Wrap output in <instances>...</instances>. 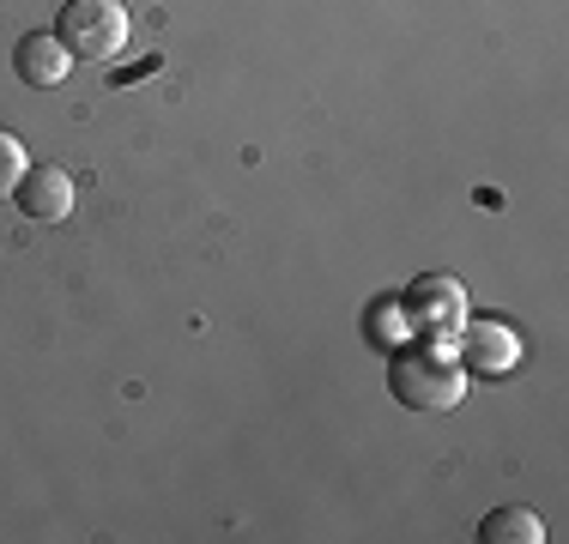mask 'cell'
<instances>
[{
	"instance_id": "7a4b0ae2",
	"label": "cell",
	"mask_w": 569,
	"mask_h": 544,
	"mask_svg": "<svg viewBox=\"0 0 569 544\" xmlns=\"http://www.w3.org/2000/svg\"><path fill=\"white\" fill-rule=\"evenodd\" d=\"M388 387H395L400 405H412V412H449V405L467 393V381L442 351L418 345V351H400L395 370H388Z\"/></svg>"
},
{
	"instance_id": "6da1fadb",
	"label": "cell",
	"mask_w": 569,
	"mask_h": 544,
	"mask_svg": "<svg viewBox=\"0 0 569 544\" xmlns=\"http://www.w3.org/2000/svg\"><path fill=\"white\" fill-rule=\"evenodd\" d=\"M56 37L73 61H116L128 49V7L121 0H67Z\"/></svg>"
},
{
	"instance_id": "ba28073f",
	"label": "cell",
	"mask_w": 569,
	"mask_h": 544,
	"mask_svg": "<svg viewBox=\"0 0 569 544\" xmlns=\"http://www.w3.org/2000/svg\"><path fill=\"white\" fill-rule=\"evenodd\" d=\"M19 175H24V145L0 128V194H12V188H19Z\"/></svg>"
},
{
	"instance_id": "5b68a950",
	"label": "cell",
	"mask_w": 569,
	"mask_h": 544,
	"mask_svg": "<svg viewBox=\"0 0 569 544\" xmlns=\"http://www.w3.org/2000/svg\"><path fill=\"white\" fill-rule=\"evenodd\" d=\"M406 315H412V326H460L467 321V291H460L455 279H418L412 291H406Z\"/></svg>"
},
{
	"instance_id": "277c9868",
	"label": "cell",
	"mask_w": 569,
	"mask_h": 544,
	"mask_svg": "<svg viewBox=\"0 0 569 544\" xmlns=\"http://www.w3.org/2000/svg\"><path fill=\"white\" fill-rule=\"evenodd\" d=\"M12 67H19V79L31 91H49L67 79V67H73V54H67V43L56 31H24L19 49H12Z\"/></svg>"
},
{
	"instance_id": "52a82bcc",
	"label": "cell",
	"mask_w": 569,
	"mask_h": 544,
	"mask_svg": "<svg viewBox=\"0 0 569 544\" xmlns=\"http://www.w3.org/2000/svg\"><path fill=\"white\" fill-rule=\"evenodd\" d=\"M479 538L485 544H539V538H546V526H539L533 508H491L479 521Z\"/></svg>"
},
{
	"instance_id": "8992f818",
	"label": "cell",
	"mask_w": 569,
	"mask_h": 544,
	"mask_svg": "<svg viewBox=\"0 0 569 544\" xmlns=\"http://www.w3.org/2000/svg\"><path fill=\"white\" fill-rule=\"evenodd\" d=\"M460 357L472 363V370H509L515 357H521V345H515V333L503 321H479V326H467V339H460Z\"/></svg>"
},
{
	"instance_id": "3957f363",
	"label": "cell",
	"mask_w": 569,
	"mask_h": 544,
	"mask_svg": "<svg viewBox=\"0 0 569 544\" xmlns=\"http://www.w3.org/2000/svg\"><path fill=\"white\" fill-rule=\"evenodd\" d=\"M12 200H19V212L37 218V224H61V218L73 212V182H67V170H56V163H37V170L24 163Z\"/></svg>"
}]
</instances>
